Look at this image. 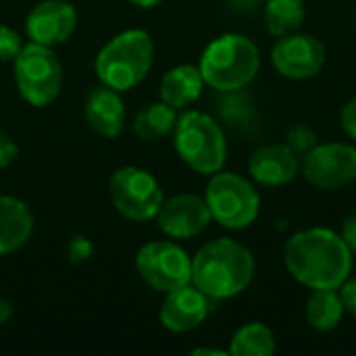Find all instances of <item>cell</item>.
<instances>
[{
    "mask_svg": "<svg viewBox=\"0 0 356 356\" xmlns=\"http://www.w3.org/2000/svg\"><path fill=\"white\" fill-rule=\"evenodd\" d=\"M92 254H94V244L88 238L75 236V238L69 240V244H67V257H69L71 263H83Z\"/></svg>",
    "mask_w": 356,
    "mask_h": 356,
    "instance_id": "25",
    "label": "cell"
},
{
    "mask_svg": "<svg viewBox=\"0 0 356 356\" xmlns=\"http://www.w3.org/2000/svg\"><path fill=\"white\" fill-rule=\"evenodd\" d=\"M23 38L17 29L0 23V63H13L23 48Z\"/></svg>",
    "mask_w": 356,
    "mask_h": 356,
    "instance_id": "24",
    "label": "cell"
},
{
    "mask_svg": "<svg viewBox=\"0 0 356 356\" xmlns=\"http://www.w3.org/2000/svg\"><path fill=\"white\" fill-rule=\"evenodd\" d=\"M108 196L113 209L134 223L154 219L165 200L159 179L150 171L136 165H125L113 171L108 179Z\"/></svg>",
    "mask_w": 356,
    "mask_h": 356,
    "instance_id": "8",
    "label": "cell"
},
{
    "mask_svg": "<svg viewBox=\"0 0 356 356\" xmlns=\"http://www.w3.org/2000/svg\"><path fill=\"white\" fill-rule=\"evenodd\" d=\"M177 117H179V111H175L167 102H163V100L148 102L136 113L131 131L142 142H156V140L173 134Z\"/></svg>",
    "mask_w": 356,
    "mask_h": 356,
    "instance_id": "19",
    "label": "cell"
},
{
    "mask_svg": "<svg viewBox=\"0 0 356 356\" xmlns=\"http://www.w3.org/2000/svg\"><path fill=\"white\" fill-rule=\"evenodd\" d=\"M35 229V219L27 202L17 196L0 194V257L23 248Z\"/></svg>",
    "mask_w": 356,
    "mask_h": 356,
    "instance_id": "17",
    "label": "cell"
},
{
    "mask_svg": "<svg viewBox=\"0 0 356 356\" xmlns=\"http://www.w3.org/2000/svg\"><path fill=\"white\" fill-rule=\"evenodd\" d=\"M277 348L275 334L267 323L250 321L236 330L229 340L232 356H271Z\"/></svg>",
    "mask_w": 356,
    "mask_h": 356,
    "instance_id": "21",
    "label": "cell"
},
{
    "mask_svg": "<svg viewBox=\"0 0 356 356\" xmlns=\"http://www.w3.org/2000/svg\"><path fill=\"white\" fill-rule=\"evenodd\" d=\"M13 75L21 98L35 108H44L58 98L65 77L54 48L35 42L21 48L13 60Z\"/></svg>",
    "mask_w": 356,
    "mask_h": 356,
    "instance_id": "7",
    "label": "cell"
},
{
    "mask_svg": "<svg viewBox=\"0 0 356 356\" xmlns=\"http://www.w3.org/2000/svg\"><path fill=\"white\" fill-rule=\"evenodd\" d=\"M340 125L344 134L356 142V96H353L340 111Z\"/></svg>",
    "mask_w": 356,
    "mask_h": 356,
    "instance_id": "27",
    "label": "cell"
},
{
    "mask_svg": "<svg viewBox=\"0 0 356 356\" xmlns=\"http://www.w3.org/2000/svg\"><path fill=\"white\" fill-rule=\"evenodd\" d=\"M83 117L92 131L102 138H117L127 123V108L121 98V92L98 83L94 86L83 100Z\"/></svg>",
    "mask_w": 356,
    "mask_h": 356,
    "instance_id": "16",
    "label": "cell"
},
{
    "mask_svg": "<svg viewBox=\"0 0 356 356\" xmlns=\"http://www.w3.org/2000/svg\"><path fill=\"white\" fill-rule=\"evenodd\" d=\"M17 156H19V146H17V142H15L6 131L0 129V169L10 167V165L17 161Z\"/></svg>",
    "mask_w": 356,
    "mask_h": 356,
    "instance_id": "26",
    "label": "cell"
},
{
    "mask_svg": "<svg viewBox=\"0 0 356 356\" xmlns=\"http://www.w3.org/2000/svg\"><path fill=\"white\" fill-rule=\"evenodd\" d=\"M340 296L344 302L346 313L356 317V275H350L342 286H340Z\"/></svg>",
    "mask_w": 356,
    "mask_h": 356,
    "instance_id": "28",
    "label": "cell"
},
{
    "mask_svg": "<svg viewBox=\"0 0 356 356\" xmlns=\"http://www.w3.org/2000/svg\"><path fill=\"white\" fill-rule=\"evenodd\" d=\"M194 356H227L229 350H221V348H213V346H200L192 350Z\"/></svg>",
    "mask_w": 356,
    "mask_h": 356,
    "instance_id": "31",
    "label": "cell"
},
{
    "mask_svg": "<svg viewBox=\"0 0 356 356\" xmlns=\"http://www.w3.org/2000/svg\"><path fill=\"white\" fill-rule=\"evenodd\" d=\"M305 15V0H267L263 13L267 31L275 38L298 31Z\"/></svg>",
    "mask_w": 356,
    "mask_h": 356,
    "instance_id": "22",
    "label": "cell"
},
{
    "mask_svg": "<svg viewBox=\"0 0 356 356\" xmlns=\"http://www.w3.org/2000/svg\"><path fill=\"white\" fill-rule=\"evenodd\" d=\"M13 315H15V307H13V302H10L8 298L0 296V325L8 323V321L13 319Z\"/></svg>",
    "mask_w": 356,
    "mask_h": 356,
    "instance_id": "30",
    "label": "cell"
},
{
    "mask_svg": "<svg viewBox=\"0 0 356 356\" xmlns=\"http://www.w3.org/2000/svg\"><path fill=\"white\" fill-rule=\"evenodd\" d=\"M202 196L209 204L213 221L225 229L240 232L259 219L261 194L254 188V181L240 173L221 169L209 175Z\"/></svg>",
    "mask_w": 356,
    "mask_h": 356,
    "instance_id": "6",
    "label": "cell"
},
{
    "mask_svg": "<svg viewBox=\"0 0 356 356\" xmlns=\"http://www.w3.org/2000/svg\"><path fill=\"white\" fill-rule=\"evenodd\" d=\"M177 156L198 175H213L225 169L227 138L223 127L207 113L186 108L179 113L173 129Z\"/></svg>",
    "mask_w": 356,
    "mask_h": 356,
    "instance_id": "5",
    "label": "cell"
},
{
    "mask_svg": "<svg viewBox=\"0 0 356 356\" xmlns=\"http://www.w3.org/2000/svg\"><path fill=\"white\" fill-rule=\"evenodd\" d=\"M300 173L317 190H340L356 179V146L346 142L317 144L302 156Z\"/></svg>",
    "mask_w": 356,
    "mask_h": 356,
    "instance_id": "10",
    "label": "cell"
},
{
    "mask_svg": "<svg viewBox=\"0 0 356 356\" xmlns=\"http://www.w3.org/2000/svg\"><path fill=\"white\" fill-rule=\"evenodd\" d=\"M236 2H250V0H236Z\"/></svg>",
    "mask_w": 356,
    "mask_h": 356,
    "instance_id": "33",
    "label": "cell"
},
{
    "mask_svg": "<svg viewBox=\"0 0 356 356\" xmlns=\"http://www.w3.org/2000/svg\"><path fill=\"white\" fill-rule=\"evenodd\" d=\"M154 219L159 229L171 240H192L213 223L204 196L190 192L165 198Z\"/></svg>",
    "mask_w": 356,
    "mask_h": 356,
    "instance_id": "12",
    "label": "cell"
},
{
    "mask_svg": "<svg viewBox=\"0 0 356 356\" xmlns=\"http://www.w3.org/2000/svg\"><path fill=\"white\" fill-rule=\"evenodd\" d=\"M286 144L298 154V156H305L307 152H311L317 144H319V138H317V131L309 125V123H296L288 129L286 134Z\"/></svg>",
    "mask_w": 356,
    "mask_h": 356,
    "instance_id": "23",
    "label": "cell"
},
{
    "mask_svg": "<svg viewBox=\"0 0 356 356\" xmlns=\"http://www.w3.org/2000/svg\"><path fill=\"white\" fill-rule=\"evenodd\" d=\"M327 60L325 44L311 33H288L277 38L271 48V65L275 71L292 81H305L321 73Z\"/></svg>",
    "mask_w": 356,
    "mask_h": 356,
    "instance_id": "11",
    "label": "cell"
},
{
    "mask_svg": "<svg viewBox=\"0 0 356 356\" xmlns=\"http://www.w3.org/2000/svg\"><path fill=\"white\" fill-rule=\"evenodd\" d=\"M342 238L348 244V248L353 250V254H356V215L348 217L342 225Z\"/></svg>",
    "mask_w": 356,
    "mask_h": 356,
    "instance_id": "29",
    "label": "cell"
},
{
    "mask_svg": "<svg viewBox=\"0 0 356 356\" xmlns=\"http://www.w3.org/2000/svg\"><path fill=\"white\" fill-rule=\"evenodd\" d=\"M353 250L327 227L300 229L284 246L288 273L309 290H340L353 273Z\"/></svg>",
    "mask_w": 356,
    "mask_h": 356,
    "instance_id": "1",
    "label": "cell"
},
{
    "mask_svg": "<svg viewBox=\"0 0 356 356\" xmlns=\"http://www.w3.org/2000/svg\"><path fill=\"white\" fill-rule=\"evenodd\" d=\"M163 296L165 298L159 309V321L171 334H188L200 327L211 313L213 300L194 284H186Z\"/></svg>",
    "mask_w": 356,
    "mask_h": 356,
    "instance_id": "14",
    "label": "cell"
},
{
    "mask_svg": "<svg viewBox=\"0 0 356 356\" xmlns=\"http://www.w3.org/2000/svg\"><path fill=\"white\" fill-rule=\"evenodd\" d=\"M300 165L302 156H298L286 142L261 146L248 156L250 179L267 188H280L294 181L300 175Z\"/></svg>",
    "mask_w": 356,
    "mask_h": 356,
    "instance_id": "15",
    "label": "cell"
},
{
    "mask_svg": "<svg viewBox=\"0 0 356 356\" xmlns=\"http://www.w3.org/2000/svg\"><path fill=\"white\" fill-rule=\"evenodd\" d=\"M136 271L150 290L167 294L192 284V257L177 240H150L136 254Z\"/></svg>",
    "mask_w": 356,
    "mask_h": 356,
    "instance_id": "9",
    "label": "cell"
},
{
    "mask_svg": "<svg viewBox=\"0 0 356 356\" xmlns=\"http://www.w3.org/2000/svg\"><path fill=\"white\" fill-rule=\"evenodd\" d=\"M154 63V40L146 29H125L113 35L94 58V73L100 83L129 92L150 73Z\"/></svg>",
    "mask_w": 356,
    "mask_h": 356,
    "instance_id": "3",
    "label": "cell"
},
{
    "mask_svg": "<svg viewBox=\"0 0 356 356\" xmlns=\"http://www.w3.org/2000/svg\"><path fill=\"white\" fill-rule=\"evenodd\" d=\"M254 254L234 238L207 242L192 257V284L211 300H229L254 280Z\"/></svg>",
    "mask_w": 356,
    "mask_h": 356,
    "instance_id": "2",
    "label": "cell"
},
{
    "mask_svg": "<svg viewBox=\"0 0 356 356\" xmlns=\"http://www.w3.org/2000/svg\"><path fill=\"white\" fill-rule=\"evenodd\" d=\"M198 69L209 88L238 92L248 88L261 71L259 46L244 33H223L202 50Z\"/></svg>",
    "mask_w": 356,
    "mask_h": 356,
    "instance_id": "4",
    "label": "cell"
},
{
    "mask_svg": "<svg viewBox=\"0 0 356 356\" xmlns=\"http://www.w3.org/2000/svg\"><path fill=\"white\" fill-rule=\"evenodd\" d=\"M134 6H140V8H152L156 4H161L163 0H129Z\"/></svg>",
    "mask_w": 356,
    "mask_h": 356,
    "instance_id": "32",
    "label": "cell"
},
{
    "mask_svg": "<svg viewBox=\"0 0 356 356\" xmlns=\"http://www.w3.org/2000/svg\"><path fill=\"white\" fill-rule=\"evenodd\" d=\"M344 302L340 290H313L305 305V319L315 332H334L344 319Z\"/></svg>",
    "mask_w": 356,
    "mask_h": 356,
    "instance_id": "20",
    "label": "cell"
},
{
    "mask_svg": "<svg viewBox=\"0 0 356 356\" xmlns=\"http://www.w3.org/2000/svg\"><path fill=\"white\" fill-rule=\"evenodd\" d=\"M75 27L77 10L69 0H42L25 17L27 40L50 48L65 44Z\"/></svg>",
    "mask_w": 356,
    "mask_h": 356,
    "instance_id": "13",
    "label": "cell"
},
{
    "mask_svg": "<svg viewBox=\"0 0 356 356\" xmlns=\"http://www.w3.org/2000/svg\"><path fill=\"white\" fill-rule=\"evenodd\" d=\"M204 86L207 83L196 65H175L161 77L159 98L175 111H186L200 98Z\"/></svg>",
    "mask_w": 356,
    "mask_h": 356,
    "instance_id": "18",
    "label": "cell"
}]
</instances>
